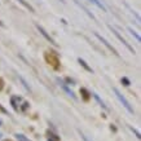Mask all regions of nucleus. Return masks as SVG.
Masks as SVG:
<instances>
[{
	"label": "nucleus",
	"mask_w": 141,
	"mask_h": 141,
	"mask_svg": "<svg viewBox=\"0 0 141 141\" xmlns=\"http://www.w3.org/2000/svg\"><path fill=\"white\" fill-rule=\"evenodd\" d=\"M57 80H58V83H60V85H61V87H62V88H63V91H65V92H66V93H67V95H69V96H70V97H73V98H74V100H75V98H76V97H75V95H74V92H73V91H71V89H70V88H69V87H67V85H66V84H65V83H63L62 80H60V79H57Z\"/></svg>",
	"instance_id": "nucleus-5"
},
{
	"label": "nucleus",
	"mask_w": 141,
	"mask_h": 141,
	"mask_svg": "<svg viewBox=\"0 0 141 141\" xmlns=\"http://www.w3.org/2000/svg\"><path fill=\"white\" fill-rule=\"evenodd\" d=\"M95 36H96V38H97V39H98V40H100V41H101V43H102V44H104V45H105V47H106V48H107V49H109V51H111V52H113V53H114V54H115V56H119V53H118V51H117V49H115V48H114V47H113V45H111V44H110V43H109V41H107L106 39H105V38H104V36H101V35H100V34H98V32H95Z\"/></svg>",
	"instance_id": "nucleus-3"
},
{
	"label": "nucleus",
	"mask_w": 141,
	"mask_h": 141,
	"mask_svg": "<svg viewBox=\"0 0 141 141\" xmlns=\"http://www.w3.org/2000/svg\"><path fill=\"white\" fill-rule=\"evenodd\" d=\"M128 31L131 32V35H132V36H135V39H136V40H137V41H139V43H140V41H141V39H140V35L137 34V32L135 31L133 29H132V27H128Z\"/></svg>",
	"instance_id": "nucleus-9"
},
{
	"label": "nucleus",
	"mask_w": 141,
	"mask_h": 141,
	"mask_svg": "<svg viewBox=\"0 0 141 141\" xmlns=\"http://www.w3.org/2000/svg\"><path fill=\"white\" fill-rule=\"evenodd\" d=\"M122 82H124V83H126V85H129V82H128V79L123 78V79H122Z\"/></svg>",
	"instance_id": "nucleus-13"
},
{
	"label": "nucleus",
	"mask_w": 141,
	"mask_h": 141,
	"mask_svg": "<svg viewBox=\"0 0 141 141\" xmlns=\"http://www.w3.org/2000/svg\"><path fill=\"white\" fill-rule=\"evenodd\" d=\"M113 92L115 93V96H117V98L120 101V104H122V105H123V106L127 109V111H128V113H131V114H132V113H133V109H132V106L129 105V102L127 101V98L124 97L123 95H122V93L117 89V88H113Z\"/></svg>",
	"instance_id": "nucleus-1"
},
{
	"label": "nucleus",
	"mask_w": 141,
	"mask_h": 141,
	"mask_svg": "<svg viewBox=\"0 0 141 141\" xmlns=\"http://www.w3.org/2000/svg\"><path fill=\"white\" fill-rule=\"evenodd\" d=\"M78 61H79V63H80V65H82V66H83V67H84L87 71H89V73H93L92 67H89V66L87 65V62H85L84 60H82V58H78Z\"/></svg>",
	"instance_id": "nucleus-6"
},
{
	"label": "nucleus",
	"mask_w": 141,
	"mask_h": 141,
	"mask_svg": "<svg viewBox=\"0 0 141 141\" xmlns=\"http://www.w3.org/2000/svg\"><path fill=\"white\" fill-rule=\"evenodd\" d=\"M75 3H76V4H78V5H79V7H80V8H82V9H83V10H84V12H85V13H87V14H88V16H89V17H91V18H92V20H95V16H93V14H92V13H91V12H89V10H88V9H87V8H85V7H84V5H82V4H80V3H79V1H75Z\"/></svg>",
	"instance_id": "nucleus-8"
},
{
	"label": "nucleus",
	"mask_w": 141,
	"mask_h": 141,
	"mask_svg": "<svg viewBox=\"0 0 141 141\" xmlns=\"http://www.w3.org/2000/svg\"><path fill=\"white\" fill-rule=\"evenodd\" d=\"M89 1H91V3H93L95 5H97V7L100 8V9H102L104 12H106V8H105V5L102 4V3L100 1V0H89Z\"/></svg>",
	"instance_id": "nucleus-7"
},
{
	"label": "nucleus",
	"mask_w": 141,
	"mask_h": 141,
	"mask_svg": "<svg viewBox=\"0 0 141 141\" xmlns=\"http://www.w3.org/2000/svg\"><path fill=\"white\" fill-rule=\"evenodd\" d=\"M92 96H93V97H95V98H96V101H97V102H98V104H100V105H101V106H102V107H104V109H106V105H105V104H104V101H102V100H101V98H100V96H98V95H97V93H92Z\"/></svg>",
	"instance_id": "nucleus-10"
},
{
	"label": "nucleus",
	"mask_w": 141,
	"mask_h": 141,
	"mask_svg": "<svg viewBox=\"0 0 141 141\" xmlns=\"http://www.w3.org/2000/svg\"><path fill=\"white\" fill-rule=\"evenodd\" d=\"M18 78H20V80L22 82V84H23V87H25V88H26V89H29V91H30V87H29V84H27V82H26V80H25V79H23V78H22V76H21V75H18Z\"/></svg>",
	"instance_id": "nucleus-12"
},
{
	"label": "nucleus",
	"mask_w": 141,
	"mask_h": 141,
	"mask_svg": "<svg viewBox=\"0 0 141 141\" xmlns=\"http://www.w3.org/2000/svg\"><path fill=\"white\" fill-rule=\"evenodd\" d=\"M35 26H36V29L39 30V31H40V34L43 35V36L47 40H48V41H51V44H53V45H57V43H56V41H54L53 39H52V36H51V35H48V32H47L45 30H44V27H41L40 25H38V23L35 25Z\"/></svg>",
	"instance_id": "nucleus-4"
},
{
	"label": "nucleus",
	"mask_w": 141,
	"mask_h": 141,
	"mask_svg": "<svg viewBox=\"0 0 141 141\" xmlns=\"http://www.w3.org/2000/svg\"><path fill=\"white\" fill-rule=\"evenodd\" d=\"M17 1H18V3H21V4L23 5L25 8H27V9H29L30 12H34V8H32L31 5L29 4V3H26V1H25V0H17Z\"/></svg>",
	"instance_id": "nucleus-11"
},
{
	"label": "nucleus",
	"mask_w": 141,
	"mask_h": 141,
	"mask_svg": "<svg viewBox=\"0 0 141 141\" xmlns=\"http://www.w3.org/2000/svg\"><path fill=\"white\" fill-rule=\"evenodd\" d=\"M107 27H109V29H110V30H111V31H113V34H114V35H115V36H117V38H118V39H119V40H120V43H122V44H123V45H124V47H126V48H127V49H128V51H129V52H131V53H132V54H135V53H136V52H135V49H133V48H132V47H131V45H129V44H128V43H127V40H126V39H124V38H123V36H122V35H120V34H119V32H118V31H117V30H115V29H114V27H113V26H107Z\"/></svg>",
	"instance_id": "nucleus-2"
}]
</instances>
